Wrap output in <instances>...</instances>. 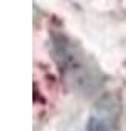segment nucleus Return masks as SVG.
Masks as SVG:
<instances>
[{
	"mask_svg": "<svg viewBox=\"0 0 126 131\" xmlns=\"http://www.w3.org/2000/svg\"><path fill=\"white\" fill-rule=\"evenodd\" d=\"M51 43L54 60L68 88L86 96L97 93L102 74L89 62L83 49L65 34H54Z\"/></svg>",
	"mask_w": 126,
	"mask_h": 131,
	"instance_id": "1",
	"label": "nucleus"
},
{
	"mask_svg": "<svg viewBox=\"0 0 126 131\" xmlns=\"http://www.w3.org/2000/svg\"><path fill=\"white\" fill-rule=\"evenodd\" d=\"M117 111V103L112 102V99H105L89 116L85 131H112L118 114Z\"/></svg>",
	"mask_w": 126,
	"mask_h": 131,
	"instance_id": "2",
	"label": "nucleus"
}]
</instances>
